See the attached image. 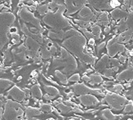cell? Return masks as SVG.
Masks as SVG:
<instances>
[{
  "instance_id": "6da1fadb",
  "label": "cell",
  "mask_w": 133,
  "mask_h": 120,
  "mask_svg": "<svg viewBox=\"0 0 133 120\" xmlns=\"http://www.w3.org/2000/svg\"><path fill=\"white\" fill-rule=\"evenodd\" d=\"M63 46L86 64H93L95 61L93 56L83 51L86 46V38L78 31L74 36L66 38L63 41Z\"/></svg>"
},
{
  "instance_id": "7a4b0ae2",
  "label": "cell",
  "mask_w": 133,
  "mask_h": 120,
  "mask_svg": "<svg viewBox=\"0 0 133 120\" xmlns=\"http://www.w3.org/2000/svg\"><path fill=\"white\" fill-rule=\"evenodd\" d=\"M15 21V16L10 12L0 13V51L9 41L8 32Z\"/></svg>"
},
{
  "instance_id": "3957f363",
  "label": "cell",
  "mask_w": 133,
  "mask_h": 120,
  "mask_svg": "<svg viewBox=\"0 0 133 120\" xmlns=\"http://www.w3.org/2000/svg\"><path fill=\"white\" fill-rule=\"evenodd\" d=\"M43 21L45 24L55 30H62L70 26V21L63 16V14L57 12H48L44 16Z\"/></svg>"
},
{
  "instance_id": "277c9868",
  "label": "cell",
  "mask_w": 133,
  "mask_h": 120,
  "mask_svg": "<svg viewBox=\"0 0 133 120\" xmlns=\"http://www.w3.org/2000/svg\"><path fill=\"white\" fill-rule=\"evenodd\" d=\"M24 107L21 104L12 100H8L4 105L2 113V119L4 120H21L24 115Z\"/></svg>"
},
{
  "instance_id": "5b68a950",
  "label": "cell",
  "mask_w": 133,
  "mask_h": 120,
  "mask_svg": "<svg viewBox=\"0 0 133 120\" xmlns=\"http://www.w3.org/2000/svg\"><path fill=\"white\" fill-rule=\"evenodd\" d=\"M60 52H61L60 60L55 59L54 62L62 63L61 66H64V74H72L77 70V63H76L75 59H74L70 54H69V52H68L64 48L61 47Z\"/></svg>"
},
{
  "instance_id": "8992f818",
  "label": "cell",
  "mask_w": 133,
  "mask_h": 120,
  "mask_svg": "<svg viewBox=\"0 0 133 120\" xmlns=\"http://www.w3.org/2000/svg\"><path fill=\"white\" fill-rule=\"evenodd\" d=\"M103 100H105L107 104L114 110H121L127 102V100L125 97L114 93L106 95Z\"/></svg>"
},
{
  "instance_id": "52a82bcc",
  "label": "cell",
  "mask_w": 133,
  "mask_h": 120,
  "mask_svg": "<svg viewBox=\"0 0 133 120\" xmlns=\"http://www.w3.org/2000/svg\"><path fill=\"white\" fill-rule=\"evenodd\" d=\"M70 88L72 89L74 94H77V95H87V94H94V95H97V96H104V94L100 92L98 89H93V88H90V87H87L86 85H84L83 83H77L72 85L70 87Z\"/></svg>"
},
{
  "instance_id": "ba28073f",
  "label": "cell",
  "mask_w": 133,
  "mask_h": 120,
  "mask_svg": "<svg viewBox=\"0 0 133 120\" xmlns=\"http://www.w3.org/2000/svg\"><path fill=\"white\" fill-rule=\"evenodd\" d=\"M19 16H20L21 20L24 22H25V23H30L31 25H33L38 30H42L39 20L37 19L36 17H34L33 13H31L28 9H26V8L21 9L20 12H19Z\"/></svg>"
},
{
  "instance_id": "9c48e42d",
  "label": "cell",
  "mask_w": 133,
  "mask_h": 120,
  "mask_svg": "<svg viewBox=\"0 0 133 120\" xmlns=\"http://www.w3.org/2000/svg\"><path fill=\"white\" fill-rule=\"evenodd\" d=\"M125 51V46L123 44H120L117 42V38L113 37L110 39L107 44V51L109 56H114L117 53L123 52Z\"/></svg>"
},
{
  "instance_id": "30bf717a",
  "label": "cell",
  "mask_w": 133,
  "mask_h": 120,
  "mask_svg": "<svg viewBox=\"0 0 133 120\" xmlns=\"http://www.w3.org/2000/svg\"><path fill=\"white\" fill-rule=\"evenodd\" d=\"M87 3V1H64V4H65L64 5L67 10L66 14L71 15L75 13L76 12L83 8Z\"/></svg>"
},
{
  "instance_id": "8fae6325",
  "label": "cell",
  "mask_w": 133,
  "mask_h": 120,
  "mask_svg": "<svg viewBox=\"0 0 133 120\" xmlns=\"http://www.w3.org/2000/svg\"><path fill=\"white\" fill-rule=\"evenodd\" d=\"M79 16L80 17V20L84 21H95L97 19V16L94 14L88 7H85V6L80 9Z\"/></svg>"
},
{
  "instance_id": "7c38bea8",
  "label": "cell",
  "mask_w": 133,
  "mask_h": 120,
  "mask_svg": "<svg viewBox=\"0 0 133 120\" xmlns=\"http://www.w3.org/2000/svg\"><path fill=\"white\" fill-rule=\"evenodd\" d=\"M80 103L84 106H96L99 104V100L92 94H87L78 97Z\"/></svg>"
},
{
  "instance_id": "4fadbf2b",
  "label": "cell",
  "mask_w": 133,
  "mask_h": 120,
  "mask_svg": "<svg viewBox=\"0 0 133 120\" xmlns=\"http://www.w3.org/2000/svg\"><path fill=\"white\" fill-rule=\"evenodd\" d=\"M8 96H11L12 98L17 102L23 101V100H25V94L24 92V91L21 90L17 86L12 87V88L8 91Z\"/></svg>"
},
{
  "instance_id": "5bb4252c",
  "label": "cell",
  "mask_w": 133,
  "mask_h": 120,
  "mask_svg": "<svg viewBox=\"0 0 133 120\" xmlns=\"http://www.w3.org/2000/svg\"><path fill=\"white\" fill-rule=\"evenodd\" d=\"M117 80L119 81V82L127 81L130 83V82L133 80V67L129 66L127 69L118 74L117 75Z\"/></svg>"
},
{
  "instance_id": "9a60e30c",
  "label": "cell",
  "mask_w": 133,
  "mask_h": 120,
  "mask_svg": "<svg viewBox=\"0 0 133 120\" xmlns=\"http://www.w3.org/2000/svg\"><path fill=\"white\" fill-rule=\"evenodd\" d=\"M89 4L92 6L94 8L97 9V10H109L111 7L109 1H89Z\"/></svg>"
},
{
  "instance_id": "2e32d148",
  "label": "cell",
  "mask_w": 133,
  "mask_h": 120,
  "mask_svg": "<svg viewBox=\"0 0 133 120\" xmlns=\"http://www.w3.org/2000/svg\"><path fill=\"white\" fill-rule=\"evenodd\" d=\"M132 34H133V31L130 30L122 32V33L118 35V37L117 38V42L120 44L128 43V42L132 38Z\"/></svg>"
},
{
  "instance_id": "e0dca14e",
  "label": "cell",
  "mask_w": 133,
  "mask_h": 120,
  "mask_svg": "<svg viewBox=\"0 0 133 120\" xmlns=\"http://www.w3.org/2000/svg\"><path fill=\"white\" fill-rule=\"evenodd\" d=\"M109 65L110 64H109V56L107 55H104L101 59L97 62L96 66V69L97 71H104L106 69V67L109 66Z\"/></svg>"
},
{
  "instance_id": "ac0fdd59",
  "label": "cell",
  "mask_w": 133,
  "mask_h": 120,
  "mask_svg": "<svg viewBox=\"0 0 133 120\" xmlns=\"http://www.w3.org/2000/svg\"><path fill=\"white\" fill-rule=\"evenodd\" d=\"M26 45L29 47L28 50L35 51V52H38V49L40 48V44L38 43L36 40H34V38L28 37L26 38Z\"/></svg>"
},
{
  "instance_id": "d6986e66",
  "label": "cell",
  "mask_w": 133,
  "mask_h": 120,
  "mask_svg": "<svg viewBox=\"0 0 133 120\" xmlns=\"http://www.w3.org/2000/svg\"><path fill=\"white\" fill-rule=\"evenodd\" d=\"M111 17L113 20L115 21H118V20H122V19H124L125 17L127 16V13H126V12H123L122 10L119 8H115L114 10L111 12Z\"/></svg>"
},
{
  "instance_id": "ffe728a7",
  "label": "cell",
  "mask_w": 133,
  "mask_h": 120,
  "mask_svg": "<svg viewBox=\"0 0 133 120\" xmlns=\"http://www.w3.org/2000/svg\"><path fill=\"white\" fill-rule=\"evenodd\" d=\"M43 113L39 109L33 108V107H28L25 109V117L26 118H32L35 116H39Z\"/></svg>"
},
{
  "instance_id": "44dd1931",
  "label": "cell",
  "mask_w": 133,
  "mask_h": 120,
  "mask_svg": "<svg viewBox=\"0 0 133 120\" xmlns=\"http://www.w3.org/2000/svg\"><path fill=\"white\" fill-rule=\"evenodd\" d=\"M97 21H96V24L98 25H105V26H108V25L109 24V17H108V13L106 12H100V14L99 17H97Z\"/></svg>"
},
{
  "instance_id": "7402d4cb",
  "label": "cell",
  "mask_w": 133,
  "mask_h": 120,
  "mask_svg": "<svg viewBox=\"0 0 133 120\" xmlns=\"http://www.w3.org/2000/svg\"><path fill=\"white\" fill-rule=\"evenodd\" d=\"M43 88L45 90V92H47V95H49L50 96H51L52 98H55L57 96L60 95V92L56 87H54L52 86H48V85H44Z\"/></svg>"
},
{
  "instance_id": "603a6c76",
  "label": "cell",
  "mask_w": 133,
  "mask_h": 120,
  "mask_svg": "<svg viewBox=\"0 0 133 120\" xmlns=\"http://www.w3.org/2000/svg\"><path fill=\"white\" fill-rule=\"evenodd\" d=\"M30 93L33 98L35 100L41 99L43 97V94H42V91L38 85H34L30 89Z\"/></svg>"
},
{
  "instance_id": "cb8c5ba5",
  "label": "cell",
  "mask_w": 133,
  "mask_h": 120,
  "mask_svg": "<svg viewBox=\"0 0 133 120\" xmlns=\"http://www.w3.org/2000/svg\"><path fill=\"white\" fill-rule=\"evenodd\" d=\"M64 32L63 30H56V32L50 30L48 32V37L49 38H52V39L62 40L64 39Z\"/></svg>"
},
{
  "instance_id": "d4e9b609",
  "label": "cell",
  "mask_w": 133,
  "mask_h": 120,
  "mask_svg": "<svg viewBox=\"0 0 133 120\" xmlns=\"http://www.w3.org/2000/svg\"><path fill=\"white\" fill-rule=\"evenodd\" d=\"M101 117L105 120H115L117 117L111 112L109 109H105L101 112Z\"/></svg>"
},
{
  "instance_id": "484cf974",
  "label": "cell",
  "mask_w": 133,
  "mask_h": 120,
  "mask_svg": "<svg viewBox=\"0 0 133 120\" xmlns=\"http://www.w3.org/2000/svg\"><path fill=\"white\" fill-rule=\"evenodd\" d=\"M56 108L63 113H69L73 111V107L68 106L65 104H63V103H58L56 105Z\"/></svg>"
},
{
  "instance_id": "4316f807",
  "label": "cell",
  "mask_w": 133,
  "mask_h": 120,
  "mask_svg": "<svg viewBox=\"0 0 133 120\" xmlns=\"http://www.w3.org/2000/svg\"><path fill=\"white\" fill-rule=\"evenodd\" d=\"M89 78H90L89 83L92 84V85H94V84H99L100 83H102V81H103L102 77L98 74H93L92 75H90Z\"/></svg>"
},
{
  "instance_id": "83f0119b",
  "label": "cell",
  "mask_w": 133,
  "mask_h": 120,
  "mask_svg": "<svg viewBox=\"0 0 133 120\" xmlns=\"http://www.w3.org/2000/svg\"><path fill=\"white\" fill-rule=\"evenodd\" d=\"M13 83L10 80L8 79H0V92H2L3 91H5L6 89L9 88Z\"/></svg>"
},
{
  "instance_id": "f1b7e54d",
  "label": "cell",
  "mask_w": 133,
  "mask_h": 120,
  "mask_svg": "<svg viewBox=\"0 0 133 120\" xmlns=\"http://www.w3.org/2000/svg\"><path fill=\"white\" fill-rule=\"evenodd\" d=\"M55 75L57 78L60 81V83H62L63 84H67L68 83V79L67 77L64 74H63L62 72H60L59 70H56L55 72Z\"/></svg>"
},
{
  "instance_id": "f546056e",
  "label": "cell",
  "mask_w": 133,
  "mask_h": 120,
  "mask_svg": "<svg viewBox=\"0 0 133 120\" xmlns=\"http://www.w3.org/2000/svg\"><path fill=\"white\" fill-rule=\"evenodd\" d=\"M92 34L93 37L96 38V39H99L100 34H101V29L98 25H96L92 27Z\"/></svg>"
},
{
  "instance_id": "4dcf8cb0",
  "label": "cell",
  "mask_w": 133,
  "mask_h": 120,
  "mask_svg": "<svg viewBox=\"0 0 133 120\" xmlns=\"http://www.w3.org/2000/svg\"><path fill=\"white\" fill-rule=\"evenodd\" d=\"M125 22L128 30L133 31V12H130V14L128 15V17L125 21Z\"/></svg>"
},
{
  "instance_id": "1f68e13d",
  "label": "cell",
  "mask_w": 133,
  "mask_h": 120,
  "mask_svg": "<svg viewBox=\"0 0 133 120\" xmlns=\"http://www.w3.org/2000/svg\"><path fill=\"white\" fill-rule=\"evenodd\" d=\"M40 56L43 60H48L51 58V54L50 52V51L48 50L47 47H43L42 50L40 51Z\"/></svg>"
},
{
  "instance_id": "d6a6232c",
  "label": "cell",
  "mask_w": 133,
  "mask_h": 120,
  "mask_svg": "<svg viewBox=\"0 0 133 120\" xmlns=\"http://www.w3.org/2000/svg\"><path fill=\"white\" fill-rule=\"evenodd\" d=\"M127 27H126V22L124 21V19H122L119 21L118 25L116 26V30H115V33H117L118 31H122V32H124Z\"/></svg>"
},
{
  "instance_id": "836d02e7",
  "label": "cell",
  "mask_w": 133,
  "mask_h": 120,
  "mask_svg": "<svg viewBox=\"0 0 133 120\" xmlns=\"http://www.w3.org/2000/svg\"><path fill=\"white\" fill-rule=\"evenodd\" d=\"M74 21H75V23L78 24L79 25H80L81 28H84V29H87L91 26V22L89 21H82V20H78V19H75L74 20Z\"/></svg>"
},
{
  "instance_id": "e575fe53",
  "label": "cell",
  "mask_w": 133,
  "mask_h": 120,
  "mask_svg": "<svg viewBox=\"0 0 133 120\" xmlns=\"http://www.w3.org/2000/svg\"><path fill=\"white\" fill-rule=\"evenodd\" d=\"M42 112H45V113H48V112H51V110H52V106L49 104H43V105H41V107L39 109Z\"/></svg>"
},
{
  "instance_id": "d590c367",
  "label": "cell",
  "mask_w": 133,
  "mask_h": 120,
  "mask_svg": "<svg viewBox=\"0 0 133 120\" xmlns=\"http://www.w3.org/2000/svg\"><path fill=\"white\" fill-rule=\"evenodd\" d=\"M48 8H49V6H48V4L41 5V6H39V7H38V12H39L41 15H43V14H45L48 11Z\"/></svg>"
},
{
  "instance_id": "8d00e7d4",
  "label": "cell",
  "mask_w": 133,
  "mask_h": 120,
  "mask_svg": "<svg viewBox=\"0 0 133 120\" xmlns=\"http://www.w3.org/2000/svg\"><path fill=\"white\" fill-rule=\"evenodd\" d=\"M114 73L113 72V70H112V68L111 69H105V70H104V76H105V78H108V79H113V74Z\"/></svg>"
},
{
  "instance_id": "74e56055",
  "label": "cell",
  "mask_w": 133,
  "mask_h": 120,
  "mask_svg": "<svg viewBox=\"0 0 133 120\" xmlns=\"http://www.w3.org/2000/svg\"><path fill=\"white\" fill-rule=\"evenodd\" d=\"M122 90H123V87L121 85V84H116V85H114L111 89H110V91H112V92H114L115 93L122 92Z\"/></svg>"
},
{
  "instance_id": "f35d334b",
  "label": "cell",
  "mask_w": 133,
  "mask_h": 120,
  "mask_svg": "<svg viewBox=\"0 0 133 120\" xmlns=\"http://www.w3.org/2000/svg\"><path fill=\"white\" fill-rule=\"evenodd\" d=\"M80 80V75L79 74H73L72 76H71L69 79H68V83L70 82H79Z\"/></svg>"
},
{
  "instance_id": "ab89813d",
  "label": "cell",
  "mask_w": 133,
  "mask_h": 120,
  "mask_svg": "<svg viewBox=\"0 0 133 120\" xmlns=\"http://www.w3.org/2000/svg\"><path fill=\"white\" fill-rule=\"evenodd\" d=\"M131 103L126 105V106L124 107V112L125 113H131L133 112V104L131 103V101H130Z\"/></svg>"
},
{
  "instance_id": "60d3db41",
  "label": "cell",
  "mask_w": 133,
  "mask_h": 120,
  "mask_svg": "<svg viewBox=\"0 0 133 120\" xmlns=\"http://www.w3.org/2000/svg\"><path fill=\"white\" fill-rule=\"evenodd\" d=\"M109 64H111L113 67H119L121 66V64L119 63V61L118 59H115V58H111L109 60Z\"/></svg>"
},
{
  "instance_id": "b9f144b4",
  "label": "cell",
  "mask_w": 133,
  "mask_h": 120,
  "mask_svg": "<svg viewBox=\"0 0 133 120\" xmlns=\"http://www.w3.org/2000/svg\"><path fill=\"white\" fill-rule=\"evenodd\" d=\"M49 51H50V52H51V55H54V54H56V51H57V48H56V46H54V45H51V46L50 47V49H49Z\"/></svg>"
},
{
  "instance_id": "7bdbcfd3",
  "label": "cell",
  "mask_w": 133,
  "mask_h": 120,
  "mask_svg": "<svg viewBox=\"0 0 133 120\" xmlns=\"http://www.w3.org/2000/svg\"><path fill=\"white\" fill-rule=\"evenodd\" d=\"M74 113H83L84 111H83L82 109H79V108H78V107H75V108H73V111Z\"/></svg>"
},
{
  "instance_id": "ee69618b",
  "label": "cell",
  "mask_w": 133,
  "mask_h": 120,
  "mask_svg": "<svg viewBox=\"0 0 133 120\" xmlns=\"http://www.w3.org/2000/svg\"><path fill=\"white\" fill-rule=\"evenodd\" d=\"M126 60V57L125 56H122V55L120 54L119 55V58H118V61H119V62H122V63H124L125 61Z\"/></svg>"
},
{
  "instance_id": "f6af8a7d",
  "label": "cell",
  "mask_w": 133,
  "mask_h": 120,
  "mask_svg": "<svg viewBox=\"0 0 133 120\" xmlns=\"http://www.w3.org/2000/svg\"><path fill=\"white\" fill-rule=\"evenodd\" d=\"M110 7L113 8V7H117V6H119L120 5V3L118 1H111L110 2Z\"/></svg>"
},
{
  "instance_id": "bcb514c9",
  "label": "cell",
  "mask_w": 133,
  "mask_h": 120,
  "mask_svg": "<svg viewBox=\"0 0 133 120\" xmlns=\"http://www.w3.org/2000/svg\"><path fill=\"white\" fill-rule=\"evenodd\" d=\"M105 42H103V43H100V45H98V46H97V50L98 51H100V50H101L103 47H105Z\"/></svg>"
},
{
  "instance_id": "7dc6e473",
  "label": "cell",
  "mask_w": 133,
  "mask_h": 120,
  "mask_svg": "<svg viewBox=\"0 0 133 120\" xmlns=\"http://www.w3.org/2000/svg\"><path fill=\"white\" fill-rule=\"evenodd\" d=\"M83 80L85 81L86 83H89L90 82V78H89V76L84 75V76H83Z\"/></svg>"
},
{
  "instance_id": "c3c4849f",
  "label": "cell",
  "mask_w": 133,
  "mask_h": 120,
  "mask_svg": "<svg viewBox=\"0 0 133 120\" xmlns=\"http://www.w3.org/2000/svg\"><path fill=\"white\" fill-rule=\"evenodd\" d=\"M34 64H39L40 63V58L38 57V56L34 57Z\"/></svg>"
},
{
  "instance_id": "681fc988",
  "label": "cell",
  "mask_w": 133,
  "mask_h": 120,
  "mask_svg": "<svg viewBox=\"0 0 133 120\" xmlns=\"http://www.w3.org/2000/svg\"><path fill=\"white\" fill-rule=\"evenodd\" d=\"M110 30H111V28H110L109 26H106L105 28V34H109L110 32Z\"/></svg>"
},
{
  "instance_id": "f907efd6",
  "label": "cell",
  "mask_w": 133,
  "mask_h": 120,
  "mask_svg": "<svg viewBox=\"0 0 133 120\" xmlns=\"http://www.w3.org/2000/svg\"><path fill=\"white\" fill-rule=\"evenodd\" d=\"M94 43H95V40H94V38H91V39H89V44H90V45L93 46Z\"/></svg>"
},
{
  "instance_id": "816d5d0a",
  "label": "cell",
  "mask_w": 133,
  "mask_h": 120,
  "mask_svg": "<svg viewBox=\"0 0 133 120\" xmlns=\"http://www.w3.org/2000/svg\"><path fill=\"white\" fill-rule=\"evenodd\" d=\"M113 83V82H109V81H108V82H105L104 83V84H105V86H110V85H112Z\"/></svg>"
},
{
  "instance_id": "f5cc1de1",
  "label": "cell",
  "mask_w": 133,
  "mask_h": 120,
  "mask_svg": "<svg viewBox=\"0 0 133 120\" xmlns=\"http://www.w3.org/2000/svg\"><path fill=\"white\" fill-rule=\"evenodd\" d=\"M112 70H113V72H117V71H118V67H113Z\"/></svg>"
},
{
  "instance_id": "db71d44e",
  "label": "cell",
  "mask_w": 133,
  "mask_h": 120,
  "mask_svg": "<svg viewBox=\"0 0 133 120\" xmlns=\"http://www.w3.org/2000/svg\"><path fill=\"white\" fill-rule=\"evenodd\" d=\"M130 86H131V83H126V84H125V87H129Z\"/></svg>"
},
{
  "instance_id": "11a10c76",
  "label": "cell",
  "mask_w": 133,
  "mask_h": 120,
  "mask_svg": "<svg viewBox=\"0 0 133 120\" xmlns=\"http://www.w3.org/2000/svg\"><path fill=\"white\" fill-rule=\"evenodd\" d=\"M92 70H91V69H88V70H87V73H90L91 72V71H92Z\"/></svg>"
},
{
  "instance_id": "9f6ffc18",
  "label": "cell",
  "mask_w": 133,
  "mask_h": 120,
  "mask_svg": "<svg viewBox=\"0 0 133 120\" xmlns=\"http://www.w3.org/2000/svg\"><path fill=\"white\" fill-rule=\"evenodd\" d=\"M127 120H131V118H128Z\"/></svg>"
}]
</instances>
